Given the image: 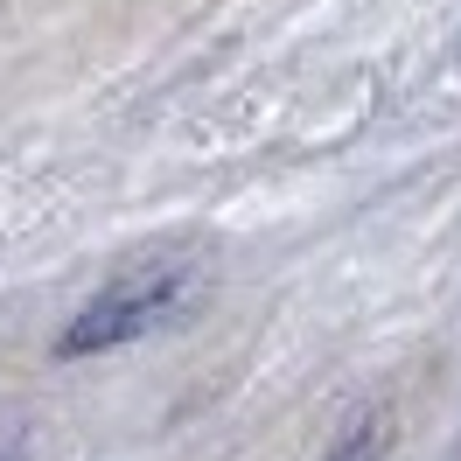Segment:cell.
<instances>
[{
    "mask_svg": "<svg viewBox=\"0 0 461 461\" xmlns=\"http://www.w3.org/2000/svg\"><path fill=\"white\" fill-rule=\"evenodd\" d=\"M189 287H196V259H182V252L126 266V273H113L77 315L63 321L57 357H63V364H77V357H98V349L133 343V336H147L154 321H168L175 308L189 301Z\"/></svg>",
    "mask_w": 461,
    "mask_h": 461,
    "instance_id": "obj_1",
    "label": "cell"
},
{
    "mask_svg": "<svg viewBox=\"0 0 461 461\" xmlns=\"http://www.w3.org/2000/svg\"><path fill=\"white\" fill-rule=\"evenodd\" d=\"M384 447H392V420H384V412H357L343 427V440L321 461H384Z\"/></svg>",
    "mask_w": 461,
    "mask_h": 461,
    "instance_id": "obj_2",
    "label": "cell"
},
{
    "mask_svg": "<svg viewBox=\"0 0 461 461\" xmlns=\"http://www.w3.org/2000/svg\"><path fill=\"white\" fill-rule=\"evenodd\" d=\"M0 461H22V440H14V433H7V440H0Z\"/></svg>",
    "mask_w": 461,
    "mask_h": 461,
    "instance_id": "obj_3",
    "label": "cell"
},
{
    "mask_svg": "<svg viewBox=\"0 0 461 461\" xmlns=\"http://www.w3.org/2000/svg\"><path fill=\"white\" fill-rule=\"evenodd\" d=\"M447 461H461V440H455V447H447Z\"/></svg>",
    "mask_w": 461,
    "mask_h": 461,
    "instance_id": "obj_4",
    "label": "cell"
}]
</instances>
